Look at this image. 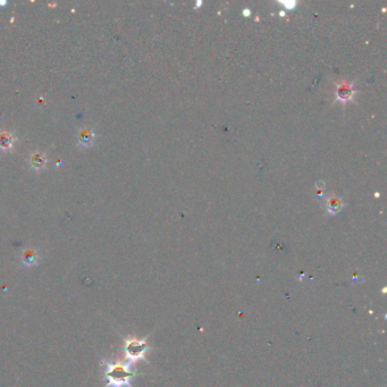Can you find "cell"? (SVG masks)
<instances>
[{
  "mask_svg": "<svg viewBox=\"0 0 387 387\" xmlns=\"http://www.w3.org/2000/svg\"><path fill=\"white\" fill-rule=\"evenodd\" d=\"M132 374L126 367L120 363H106L105 378L108 381L110 387H123L128 385Z\"/></svg>",
  "mask_w": 387,
  "mask_h": 387,
  "instance_id": "1",
  "label": "cell"
},
{
  "mask_svg": "<svg viewBox=\"0 0 387 387\" xmlns=\"http://www.w3.org/2000/svg\"><path fill=\"white\" fill-rule=\"evenodd\" d=\"M145 343L139 341H127L126 345H125V352H126L127 357L130 359H138V357H142V353L145 352Z\"/></svg>",
  "mask_w": 387,
  "mask_h": 387,
  "instance_id": "2",
  "label": "cell"
},
{
  "mask_svg": "<svg viewBox=\"0 0 387 387\" xmlns=\"http://www.w3.org/2000/svg\"><path fill=\"white\" fill-rule=\"evenodd\" d=\"M93 130L90 127H83L79 133V145L81 147H91L94 142Z\"/></svg>",
  "mask_w": 387,
  "mask_h": 387,
  "instance_id": "3",
  "label": "cell"
},
{
  "mask_svg": "<svg viewBox=\"0 0 387 387\" xmlns=\"http://www.w3.org/2000/svg\"><path fill=\"white\" fill-rule=\"evenodd\" d=\"M47 161H48V159H47L45 153L40 152V151H35L34 153H32L30 164H31V167L33 169H35V171H40V169H43L46 167Z\"/></svg>",
  "mask_w": 387,
  "mask_h": 387,
  "instance_id": "4",
  "label": "cell"
},
{
  "mask_svg": "<svg viewBox=\"0 0 387 387\" xmlns=\"http://www.w3.org/2000/svg\"><path fill=\"white\" fill-rule=\"evenodd\" d=\"M22 261H23V264L27 267L35 266L39 261V254L35 250H27V251L23 253V256H22Z\"/></svg>",
  "mask_w": 387,
  "mask_h": 387,
  "instance_id": "5",
  "label": "cell"
},
{
  "mask_svg": "<svg viewBox=\"0 0 387 387\" xmlns=\"http://www.w3.org/2000/svg\"><path fill=\"white\" fill-rule=\"evenodd\" d=\"M343 207V204H342V200L341 199H338L336 197H334V195H329V197L327 198V201H326V210L328 212L330 213H336L337 211H340Z\"/></svg>",
  "mask_w": 387,
  "mask_h": 387,
  "instance_id": "6",
  "label": "cell"
},
{
  "mask_svg": "<svg viewBox=\"0 0 387 387\" xmlns=\"http://www.w3.org/2000/svg\"><path fill=\"white\" fill-rule=\"evenodd\" d=\"M14 138L12 133L7 131L0 132V149L1 150H8L13 147L14 143Z\"/></svg>",
  "mask_w": 387,
  "mask_h": 387,
  "instance_id": "7",
  "label": "cell"
},
{
  "mask_svg": "<svg viewBox=\"0 0 387 387\" xmlns=\"http://www.w3.org/2000/svg\"><path fill=\"white\" fill-rule=\"evenodd\" d=\"M352 93H353V91L351 89V87L348 86L346 83H342L340 88L337 89L338 99H342V100H344V101H346L348 99L351 98Z\"/></svg>",
  "mask_w": 387,
  "mask_h": 387,
  "instance_id": "8",
  "label": "cell"
}]
</instances>
